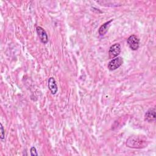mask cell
I'll use <instances>...</instances> for the list:
<instances>
[{"label":"cell","instance_id":"obj_8","mask_svg":"<svg viewBox=\"0 0 156 156\" xmlns=\"http://www.w3.org/2000/svg\"><path fill=\"white\" fill-rule=\"evenodd\" d=\"M113 19L110 20V21L104 23L102 25H101L100 26V27L99 28V30H98V32H99V34L101 35V36H102V35H104L108 31V28L110 26V23L111 22L113 21Z\"/></svg>","mask_w":156,"mask_h":156},{"label":"cell","instance_id":"obj_9","mask_svg":"<svg viewBox=\"0 0 156 156\" xmlns=\"http://www.w3.org/2000/svg\"><path fill=\"white\" fill-rule=\"evenodd\" d=\"M30 155L32 156H37L38 155L37 149L35 147H32L30 149Z\"/></svg>","mask_w":156,"mask_h":156},{"label":"cell","instance_id":"obj_2","mask_svg":"<svg viewBox=\"0 0 156 156\" xmlns=\"http://www.w3.org/2000/svg\"><path fill=\"white\" fill-rule=\"evenodd\" d=\"M127 43L133 51H136L140 46V40L135 35H132L127 38Z\"/></svg>","mask_w":156,"mask_h":156},{"label":"cell","instance_id":"obj_3","mask_svg":"<svg viewBox=\"0 0 156 156\" xmlns=\"http://www.w3.org/2000/svg\"><path fill=\"white\" fill-rule=\"evenodd\" d=\"M123 63V59L121 57H116L112 59L108 64V68L110 71H113L118 68Z\"/></svg>","mask_w":156,"mask_h":156},{"label":"cell","instance_id":"obj_5","mask_svg":"<svg viewBox=\"0 0 156 156\" xmlns=\"http://www.w3.org/2000/svg\"><path fill=\"white\" fill-rule=\"evenodd\" d=\"M36 31L41 43L44 44L47 43L48 41V37L45 30L40 26H37L36 27Z\"/></svg>","mask_w":156,"mask_h":156},{"label":"cell","instance_id":"obj_7","mask_svg":"<svg viewBox=\"0 0 156 156\" xmlns=\"http://www.w3.org/2000/svg\"><path fill=\"white\" fill-rule=\"evenodd\" d=\"M48 88L52 94H55L58 91L57 85L54 77H51L48 79Z\"/></svg>","mask_w":156,"mask_h":156},{"label":"cell","instance_id":"obj_4","mask_svg":"<svg viewBox=\"0 0 156 156\" xmlns=\"http://www.w3.org/2000/svg\"><path fill=\"white\" fill-rule=\"evenodd\" d=\"M121 48L119 43H115L112 45L108 50V56L110 58H114L116 57L121 52Z\"/></svg>","mask_w":156,"mask_h":156},{"label":"cell","instance_id":"obj_10","mask_svg":"<svg viewBox=\"0 0 156 156\" xmlns=\"http://www.w3.org/2000/svg\"><path fill=\"white\" fill-rule=\"evenodd\" d=\"M4 137H5V130L4 129V127L2 124H1V139L3 140Z\"/></svg>","mask_w":156,"mask_h":156},{"label":"cell","instance_id":"obj_6","mask_svg":"<svg viewBox=\"0 0 156 156\" xmlns=\"http://www.w3.org/2000/svg\"><path fill=\"white\" fill-rule=\"evenodd\" d=\"M144 120L148 122H153L155 120V108H149L144 114Z\"/></svg>","mask_w":156,"mask_h":156},{"label":"cell","instance_id":"obj_1","mask_svg":"<svg viewBox=\"0 0 156 156\" xmlns=\"http://www.w3.org/2000/svg\"><path fill=\"white\" fill-rule=\"evenodd\" d=\"M126 146L130 148L141 149L146 146V141H144L138 136H130L126 141Z\"/></svg>","mask_w":156,"mask_h":156}]
</instances>
